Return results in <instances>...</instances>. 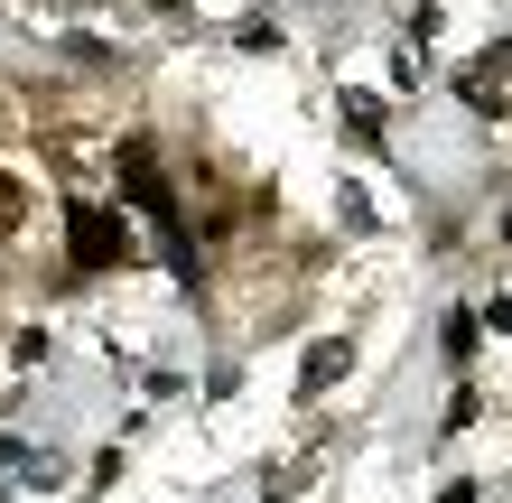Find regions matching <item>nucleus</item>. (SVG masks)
<instances>
[{"mask_svg":"<svg viewBox=\"0 0 512 503\" xmlns=\"http://www.w3.org/2000/svg\"><path fill=\"white\" fill-rule=\"evenodd\" d=\"M66 261L75 271H122L131 261V224L112 215V205H75L66 215Z\"/></svg>","mask_w":512,"mask_h":503,"instance_id":"f257e3e1","label":"nucleus"},{"mask_svg":"<svg viewBox=\"0 0 512 503\" xmlns=\"http://www.w3.org/2000/svg\"><path fill=\"white\" fill-rule=\"evenodd\" d=\"M112 168H122V196L140 205V215L159 224V233H177V196H168V177H159V150H149V140H122Z\"/></svg>","mask_w":512,"mask_h":503,"instance_id":"f03ea898","label":"nucleus"},{"mask_svg":"<svg viewBox=\"0 0 512 503\" xmlns=\"http://www.w3.org/2000/svg\"><path fill=\"white\" fill-rule=\"evenodd\" d=\"M19 224H28V187H19L10 168H0V233H19Z\"/></svg>","mask_w":512,"mask_h":503,"instance_id":"7ed1b4c3","label":"nucleus"}]
</instances>
